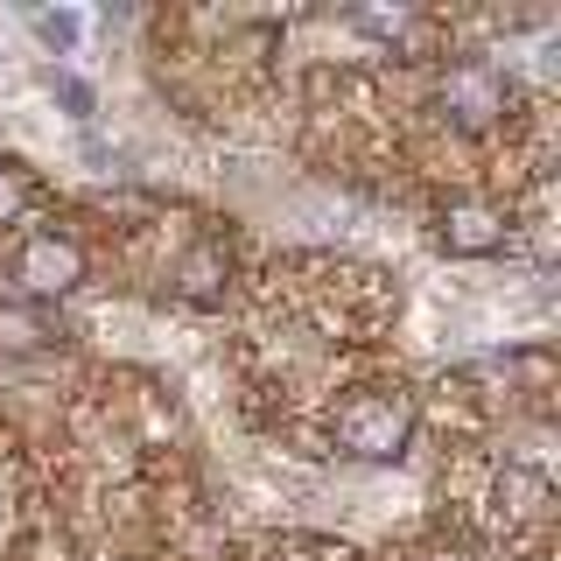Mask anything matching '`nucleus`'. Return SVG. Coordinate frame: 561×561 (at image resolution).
I'll list each match as a JSON object with an SVG mask.
<instances>
[{
    "label": "nucleus",
    "instance_id": "obj_10",
    "mask_svg": "<svg viewBox=\"0 0 561 561\" xmlns=\"http://www.w3.org/2000/svg\"><path fill=\"white\" fill-rule=\"evenodd\" d=\"M49 92L64 99V113H70V119H92V92H84L78 78H49Z\"/></svg>",
    "mask_w": 561,
    "mask_h": 561
},
{
    "label": "nucleus",
    "instance_id": "obj_3",
    "mask_svg": "<svg viewBox=\"0 0 561 561\" xmlns=\"http://www.w3.org/2000/svg\"><path fill=\"white\" fill-rule=\"evenodd\" d=\"M8 274H14V288H22V302H35V309L64 302V295L84 288V245L70 232H28L22 245H14Z\"/></svg>",
    "mask_w": 561,
    "mask_h": 561
},
{
    "label": "nucleus",
    "instance_id": "obj_6",
    "mask_svg": "<svg viewBox=\"0 0 561 561\" xmlns=\"http://www.w3.org/2000/svg\"><path fill=\"white\" fill-rule=\"evenodd\" d=\"M491 499H499L505 526H548V513H554V484H548V470H534V463H505L499 478H491Z\"/></svg>",
    "mask_w": 561,
    "mask_h": 561
},
{
    "label": "nucleus",
    "instance_id": "obj_5",
    "mask_svg": "<svg viewBox=\"0 0 561 561\" xmlns=\"http://www.w3.org/2000/svg\"><path fill=\"white\" fill-rule=\"evenodd\" d=\"M225 288H232V245H225V239H197L183 260H175V302L218 309Z\"/></svg>",
    "mask_w": 561,
    "mask_h": 561
},
{
    "label": "nucleus",
    "instance_id": "obj_2",
    "mask_svg": "<svg viewBox=\"0 0 561 561\" xmlns=\"http://www.w3.org/2000/svg\"><path fill=\"white\" fill-rule=\"evenodd\" d=\"M435 113H443L456 134H491L513 113V78L491 57H456L443 78H435Z\"/></svg>",
    "mask_w": 561,
    "mask_h": 561
},
{
    "label": "nucleus",
    "instance_id": "obj_1",
    "mask_svg": "<svg viewBox=\"0 0 561 561\" xmlns=\"http://www.w3.org/2000/svg\"><path fill=\"white\" fill-rule=\"evenodd\" d=\"M414 393L393 379L379 386H358V393L337 400V414H330V443H337L351 463H400L414 443Z\"/></svg>",
    "mask_w": 561,
    "mask_h": 561
},
{
    "label": "nucleus",
    "instance_id": "obj_7",
    "mask_svg": "<svg viewBox=\"0 0 561 561\" xmlns=\"http://www.w3.org/2000/svg\"><path fill=\"white\" fill-rule=\"evenodd\" d=\"M49 316L35 302H0V358H35V351H49Z\"/></svg>",
    "mask_w": 561,
    "mask_h": 561
},
{
    "label": "nucleus",
    "instance_id": "obj_8",
    "mask_svg": "<svg viewBox=\"0 0 561 561\" xmlns=\"http://www.w3.org/2000/svg\"><path fill=\"white\" fill-rule=\"evenodd\" d=\"M28 204H35V175L14 162V154H0V232L28 218Z\"/></svg>",
    "mask_w": 561,
    "mask_h": 561
},
{
    "label": "nucleus",
    "instance_id": "obj_9",
    "mask_svg": "<svg viewBox=\"0 0 561 561\" xmlns=\"http://www.w3.org/2000/svg\"><path fill=\"white\" fill-rule=\"evenodd\" d=\"M28 22H35V35H43L49 49H70V43H78V28H84V14L78 8H35Z\"/></svg>",
    "mask_w": 561,
    "mask_h": 561
},
{
    "label": "nucleus",
    "instance_id": "obj_4",
    "mask_svg": "<svg viewBox=\"0 0 561 561\" xmlns=\"http://www.w3.org/2000/svg\"><path fill=\"white\" fill-rule=\"evenodd\" d=\"M513 239H519L513 210L491 204V197H470V190L435 210V245H443L449 260H499Z\"/></svg>",
    "mask_w": 561,
    "mask_h": 561
}]
</instances>
